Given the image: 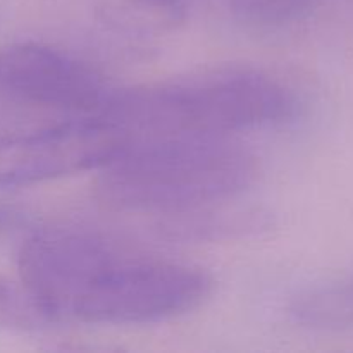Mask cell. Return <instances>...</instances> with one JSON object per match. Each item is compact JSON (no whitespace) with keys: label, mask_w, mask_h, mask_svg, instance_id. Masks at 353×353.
<instances>
[{"label":"cell","mask_w":353,"mask_h":353,"mask_svg":"<svg viewBox=\"0 0 353 353\" xmlns=\"http://www.w3.org/2000/svg\"><path fill=\"white\" fill-rule=\"evenodd\" d=\"M26 223V214L10 205H0V234Z\"/></svg>","instance_id":"obj_11"},{"label":"cell","mask_w":353,"mask_h":353,"mask_svg":"<svg viewBox=\"0 0 353 353\" xmlns=\"http://www.w3.org/2000/svg\"><path fill=\"white\" fill-rule=\"evenodd\" d=\"M119 255L112 243L90 231L34 230L19 247L17 279L52 324L68 323L79 299Z\"/></svg>","instance_id":"obj_5"},{"label":"cell","mask_w":353,"mask_h":353,"mask_svg":"<svg viewBox=\"0 0 353 353\" xmlns=\"http://www.w3.org/2000/svg\"><path fill=\"white\" fill-rule=\"evenodd\" d=\"M236 21L257 30H276L303 19L319 0H228Z\"/></svg>","instance_id":"obj_9"},{"label":"cell","mask_w":353,"mask_h":353,"mask_svg":"<svg viewBox=\"0 0 353 353\" xmlns=\"http://www.w3.org/2000/svg\"><path fill=\"white\" fill-rule=\"evenodd\" d=\"M128 141L130 137L102 116L0 134V190L99 171Z\"/></svg>","instance_id":"obj_4"},{"label":"cell","mask_w":353,"mask_h":353,"mask_svg":"<svg viewBox=\"0 0 353 353\" xmlns=\"http://www.w3.org/2000/svg\"><path fill=\"white\" fill-rule=\"evenodd\" d=\"M137 2L143 3L147 7H157V9H164V7H172L179 3L181 0H137Z\"/></svg>","instance_id":"obj_12"},{"label":"cell","mask_w":353,"mask_h":353,"mask_svg":"<svg viewBox=\"0 0 353 353\" xmlns=\"http://www.w3.org/2000/svg\"><path fill=\"white\" fill-rule=\"evenodd\" d=\"M292 321L305 330H353V274L327 285L305 290L288 305Z\"/></svg>","instance_id":"obj_8"},{"label":"cell","mask_w":353,"mask_h":353,"mask_svg":"<svg viewBox=\"0 0 353 353\" xmlns=\"http://www.w3.org/2000/svg\"><path fill=\"white\" fill-rule=\"evenodd\" d=\"M226 202L210 203L199 209L164 214L157 224L162 238L171 241H219L247 236L271 230V214L257 207H228Z\"/></svg>","instance_id":"obj_7"},{"label":"cell","mask_w":353,"mask_h":353,"mask_svg":"<svg viewBox=\"0 0 353 353\" xmlns=\"http://www.w3.org/2000/svg\"><path fill=\"white\" fill-rule=\"evenodd\" d=\"M52 326L43 310L21 281L0 274V327L10 331H40Z\"/></svg>","instance_id":"obj_10"},{"label":"cell","mask_w":353,"mask_h":353,"mask_svg":"<svg viewBox=\"0 0 353 353\" xmlns=\"http://www.w3.org/2000/svg\"><path fill=\"white\" fill-rule=\"evenodd\" d=\"M99 172L105 205L164 216L236 199L257 179L259 161L231 138H141Z\"/></svg>","instance_id":"obj_2"},{"label":"cell","mask_w":353,"mask_h":353,"mask_svg":"<svg viewBox=\"0 0 353 353\" xmlns=\"http://www.w3.org/2000/svg\"><path fill=\"white\" fill-rule=\"evenodd\" d=\"M300 102L279 79L248 68H223L145 88L116 90L102 117L131 140L230 138L299 116Z\"/></svg>","instance_id":"obj_1"},{"label":"cell","mask_w":353,"mask_h":353,"mask_svg":"<svg viewBox=\"0 0 353 353\" xmlns=\"http://www.w3.org/2000/svg\"><path fill=\"white\" fill-rule=\"evenodd\" d=\"M195 265L121 254L79 299L71 321L95 326L152 324L188 314L212 293Z\"/></svg>","instance_id":"obj_3"},{"label":"cell","mask_w":353,"mask_h":353,"mask_svg":"<svg viewBox=\"0 0 353 353\" xmlns=\"http://www.w3.org/2000/svg\"><path fill=\"white\" fill-rule=\"evenodd\" d=\"M114 88L93 65L41 41H14L0 48V95L17 102L103 116Z\"/></svg>","instance_id":"obj_6"}]
</instances>
